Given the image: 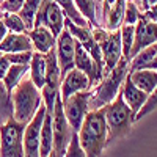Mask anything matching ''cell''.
<instances>
[{"mask_svg": "<svg viewBox=\"0 0 157 157\" xmlns=\"http://www.w3.org/2000/svg\"><path fill=\"white\" fill-rule=\"evenodd\" d=\"M143 17L148 19V21H152V22H157V2L143 13Z\"/></svg>", "mask_w": 157, "mask_h": 157, "instance_id": "e575fe53", "label": "cell"}, {"mask_svg": "<svg viewBox=\"0 0 157 157\" xmlns=\"http://www.w3.org/2000/svg\"><path fill=\"white\" fill-rule=\"evenodd\" d=\"M145 68H146V69H154V71H157V55H155V57L146 64Z\"/></svg>", "mask_w": 157, "mask_h": 157, "instance_id": "74e56055", "label": "cell"}, {"mask_svg": "<svg viewBox=\"0 0 157 157\" xmlns=\"http://www.w3.org/2000/svg\"><path fill=\"white\" fill-rule=\"evenodd\" d=\"M129 77L140 90H143L145 93L151 94L152 90L157 86V71L154 69H135V71H129Z\"/></svg>", "mask_w": 157, "mask_h": 157, "instance_id": "d6986e66", "label": "cell"}, {"mask_svg": "<svg viewBox=\"0 0 157 157\" xmlns=\"http://www.w3.org/2000/svg\"><path fill=\"white\" fill-rule=\"evenodd\" d=\"M10 118H13V102L6 86L0 80V126H3Z\"/></svg>", "mask_w": 157, "mask_h": 157, "instance_id": "484cf974", "label": "cell"}, {"mask_svg": "<svg viewBox=\"0 0 157 157\" xmlns=\"http://www.w3.org/2000/svg\"><path fill=\"white\" fill-rule=\"evenodd\" d=\"M143 17V11L138 8V5L134 0H127L126 2V11H124V24L135 25Z\"/></svg>", "mask_w": 157, "mask_h": 157, "instance_id": "f1b7e54d", "label": "cell"}, {"mask_svg": "<svg viewBox=\"0 0 157 157\" xmlns=\"http://www.w3.org/2000/svg\"><path fill=\"white\" fill-rule=\"evenodd\" d=\"M6 58L10 60L11 64H30L33 50H27V52H16V54H5Z\"/></svg>", "mask_w": 157, "mask_h": 157, "instance_id": "1f68e13d", "label": "cell"}, {"mask_svg": "<svg viewBox=\"0 0 157 157\" xmlns=\"http://www.w3.org/2000/svg\"><path fill=\"white\" fill-rule=\"evenodd\" d=\"M27 72H29V64H11L8 68L5 77L2 78V82L6 86L10 94L13 93V90L19 85V82L22 78L27 75Z\"/></svg>", "mask_w": 157, "mask_h": 157, "instance_id": "603a6c76", "label": "cell"}, {"mask_svg": "<svg viewBox=\"0 0 157 157\" xmlns=\"http://www.w3.org/2000/svg\"><path fill=\"white\" fill-rule=\"evenodd\" d=\"M10 66H11L10 60L6 58L5 54H2V52H0V80H2V78L5 77V74H6V71H8Z\"/></svg>", "mask_w": 157, "mask_h": 157, "instance_id": "836d02e7", "label": "cell"}, {"mask_svg": "<svg viewBox=\"0 0 157 157\" xmlns=\"http://www.w3.org/2000/svg\"><path fill=\"white\" fill-rule=\"evenodd\" d=\"M52 130H54V149L58 157H63L75 130L71 127L66 115H64L63 101L60 94L55 99L54 112H52Z\"/></svg>", "mask_w": 157, "mask_h": 157, "instance_id": "8992f818", "label": "cell"}, {"mask_svg": "<svg viewBox=\"0 0 157 157\" xmlns=\"http://www.w3.org/2000/svg\"><path fill=\"white\" fill-rule=\"evenodd\" d=\"M29 74L32 82L41 90L46 83V54L33 50V55L29 64Z\"/></svg>", "mask_w": 157, "mask_h": 157, "instance_id": "44dd1931", "label": "cell"}, {"mask_svg": "<svg viewBox=\"0 0 157 157\" xmlns=\"http://www.w3.org/2000/svg\"><path fill=\"white\" fill-rule=\"evenodd\" d=\"M54 151V130H52V115L46 112L41 126V138H39V155L49 157Z\"/></svg>", "mask_w": 157, "mask_h": 157, "instance_id": "7402d4cb", "label": "cell"}, {"mask_svg": "<svg viewBox=\"0 0 157 157\" xmlns=\"http://www.w3.org/2000/svg\"><path fill=\"white\" fill-rule=\"evenodd\" d=\"M54 2L61 8V11L64 13V16H66L68 19H71L74 24L80 25V27H91V25L88 24V21L80 14V11L77 10L74 0H54Z\"/></svg>", "mask_w": 157, "mask_h": 157, "instance_id": "cb8c5ba5", "label": "cell"}, {"mask_svg": "<svg viewBox=\"0 0 157 157\" xmlns=\"http://www.w3.org/2000/svg\"><path fill=\"white\" fill-rule=\"evenodd\" d=\"M43 2H44V0H25V2H24V6L21 8L19 14L24 19V22H25V25H27L29 30L33 29L35 16H36V13H38V10H39V6H41Z\"/></svg>", "mask_w": 157, "mask_h": 157, "instance_id": "4316f807", "label": "cell"}, {"mask_svg": "<svg viewBox=\"0 0 157 157\" xmlns=\"http://www.w3.org/2000/svg\"><path fill=\"white\" fill-rule=\"evenodd\" d=\"M120 35H121V44H123V58L130 61V54H132L134 43H135V25L123 24L120 29Z\"/></svg>", "mask_w": 157, "mask_h": 157, "instance_id": "d4e9b609", "label": "cell"}, {"mask_svg": "<svg viewBox=\"0 0 157 157\" xmlns=\"http://www.w3.org/2000/svg\"><path fill=\"white\" fill-rule=\"evenodd\" d=\"M102 58H104V74L112 71L118 63L123 60V44L120 30L109 32L105 39L101 43Z\"/></svg>", "mask_w": 157, "mask_h": 157, "instance_id": "8fae6325", "label": "cell"}, {"mask_svg": "<svg viewBox=\"0 0 157 157\" xmlns=\"http://www.w3.org/2000/svg\"><path fill=\"white\" fill-rule=\"evenodd\" d=\"M157 109V86L152 90V93L148 96V101H146V104L141 107V110L137 113V116H135V121H140L141 118H145L146 115H149L151 112H154Z\"/></svg>", "mask_w": 157, "mask_h": 157, "instance_id": "f546056e", "label": "cell"}, {"mask_svg": "<svg viewBox=\"0 0 157 157\" xmlns=\"http://www.w3.org/2000/svg\"><path fill=\"white\" fill-rule=\"evenodd\" d=\"M27 33L32 39L33 50H36V52L47 54V52L55 49V46H57V36L47 27H44V25H36V27H33Z\"/></svg>", "mask_w": 157, "mask_h": 157, "instance_id": "2e32d148", "label": "cell"}, {"mask_svg": "<svg viewBox=\"0 0 157 157\" xmlns=\"http://www.w3.org/2000/svg\"><path fill=\"white\" fill-rule=\"evenodd\" d=\"M154 43H157V22H152V21L141 17L135 24V43H134L132 54H130V60H132L141 49H145V47H148Z\"/></svg>", "mask_w": 157, "mask_h": 157, "instance_id": "4fadbf2b", "label": "cell"}, {"mask_svg": "<svg viewBox=\"0 0 157 157\" xmlns=\"http://www.w3.org/2000/svg\"><path fill=\"white\" fill-rule=\"evenodd\" d=\"M91 90V83L90 78L85 72H82L80 69L72 68L69 72H66L61 78V85H60V96L61 99H66L75 93L80 91H86Z\"/></svg>", "mask_w": 157, "mask_h": 157, "instance_id": "7c38bea8", "label": "cell"}, {"mask_svg": "<svg viewBox=\"0 0 157 157\" xmlns=\"http://www.w3.org/2000/svg\"><path fill=\"white\" fill-rule=\"evenodd\" d=\"M104 110H105V121H107V130H109L107 145L127 137L135 123V115L126 104L121 91L110 104H107L104 107Z\"/></svg>", "mask_w": 157, "mask_h": 157, "instance_id": "277c9868", "label": "cell"}, {"mask_svg": "<svg viewBox=\"0 0 157 157\" xmlns=\"http://www.w3.org/2000/svg\"><path fill=\"white\" fill-rule=\"evenodd\" d=\"M64 13L61 11V8L54 2V0H44L39 6L36 16H35V25H44L47 27L52 33H54L57 38L58 35L64 30Z\"/></svg>", "mask_w": 157, "mask_h": 157, "instance_id": "ba28073f", "label": "cell"}, {"mask_svg": "<svg viewBox=\"0 0 157 157\" xmlns=\"http://www.w3.org/2000/svg\"><path fill=\"white\" fill-rule=\"evenodd\" d=\"M78 141L86 157H101L107 146L109 130L105 121V110H90L78 129Z\"/></svg>", "mask_w": 157, "mask_h": 157, "instance_id": "6da1fadb", "label": "cell"}, {"mask_svg": "<svg viewBox=\"0 0 157 157\" xmlns=\"http://www.w3.org/2000/svg\"><path fill=\"white\" fill-rule=\"evenodd\" d=\"M74 66L88 75L90 83H91V88L96 86V85L99 83V80L102 78V71L98 68V64L94 63V60L91 58V55L86 52V49H85L80 43H78V41H77V44H75Z\"/></svg>", "mask_w": 157, "mask_h": 157, "instance_id": "5bb4252c", "label": "cell"}, {"mask_svg": "<svg viewBox=\"0 0 157 157\" xmlns=\"http://www.w3.org/2000/svg\"><path fill=\"white\" fill-rule=\"evenodd\" d=\"M90 96H91V90H86V91L75 93L66 99H61L64 115H66L71 127L75 132H78L86 113L90 112Z\"/></svg>", "mask_w": 157, "mask_h": 157, "instance_id": "52a82bcc", "label": "cell"}, {"mask_svg": "<svg viewBox=\"0 0 157 157\" xmlns=\"http://www.w3.org/2000/svg\"><path fill=\"white\" fill-rule=\"evenodd\" d=\"M74 3L91 27L102 25V0H74Z\"/></svg>", "mask_w": 157, "mask_h": 157, "instance_id": "ac0fdd59", "label": "cell"}, {"mask_svg": "<svg viewBox=\"0 0 157 157\" xmlns=\"http://www.w3.org/2000/svg\"><path fill=\"white\" fill-rule=\"evenodd\" d=\"M0 17L3 19L8 32H14V33H25V32H29L27 25H25V22L21 17L19 13L5 11V13H0Z\"/></svg>", "mask_w": 157, "mask_h": 157, "instance_id": "83f0119b", "label": "cell"}, {"mask_svg": "<svg viewBox=\"0 0 157 157\" xmlns=\"http://www.w3.org/2000/svg\"><path fill=\"white\" fill-rule=\"evenodd\" d=\"M134 2L138 5V8H140L143 13H145L148 8H151V6L157 2V0H134Z\"/></svg>", "mask_w": 157, "mask_h": 157, "instance_id": "d590c367", "label": "cell"}, {"mask_svg": "<svg viewBox=\"0 0 157 157\" xmlns=\"http://www.w3.org/2000/svg\"><path fill=\"white\" fill-rule=\"evenodd\" d=\"M33 50L32 39L29 33H14L8 32V35L0 41V52L2 54H16V52H27Z\"/></svg>", "mask_w": 157, "mask_h": 157, "instance_id": "e0dca14e", "label": "cell"}, {"mask_svg": "<svg viewBox=\"0 0 157 157\" xmlns=\"http://www.w3.org/2000/svg\"><path fill=\"white\" fill-rule=\"evenodd\" d=\"M75 38L64 29L58 38H57V46H55V52H57V58H58V64L61 69V75H64L66 72H69L74 66V58H75ZM63 78V77H61Z\"/></svg>", "mask_w": 157, "mask_h": 157, "instance_id": "30bf717a", "label": "cell"}, {"mask_svg": "<svg viewBox=\"0 0 157 157\" xmlns=\"http://www.w3.org/2000/svg\"><path fill=\"white\" fill-rule=\"evenodd\" d=\"M129 71H130V61L123 58L112 71L104 74L99 83L91 88L90 110H98L110 104L121 91L124 78L127 77Z\"/></svg>", "mask_w": 157, "mask_h": 157, "instance_id": "7a4b0ae2", "label": "cell"}, {"mask_svg": "<svg viewBox=\"0 0 157 157\" xmlns=\"http://www.w3.org/2000/svg\"><path fill=\"white\" fill-rule=\"evenodd\" d=\"M24 123L14 118L0 126V157H24Z\"/></svg>", "mask_w": 157, "mask_h": 157, "instance_id": "5b68a950", "label": "cell"}, {"mask_svg": "<svg viewBox=\"0 0 157 157\" xmlns=\"http://www.w3.org/2000/svg\"><path fill=\"white\" fill-rule=\"evenodd\" d=\"M13 118L19 123L29 124L39 107L43 105V94L30 77H24L11 93Z\"/></svg>", "mask_w": 157, "mask_h": 157, "instance_id": "3957f363", "label": "cell"}, {"mask_svg": "<svg viewBox=\"0 0 157 157\" xmlns=\"http://www.w3.org/2000/svg\"><path fill=\"white\" fill-rule=\"evenodd\" d=\"M8 35V29H6V25H5V22H3V19L0 17V41L5 38Z\"/></svg>", "mask_w": 157, "mask_h": 157, "instance_id": "8d00e7d4", "label": "cell"}, {"mask_svg": "<svg viewBox=\"0 0 157 157\" xmlns=\"http://www.w3.org/2000/svg\"><path fill=\"white\" fill-rule=\"evenodd\" d=\"M126 2L127 0H118L115 5L109 8L105 13V17L102 21V27L107 29L109 32L120 30L121 25L124 24V11H126Z\"/></svg>", "mask_w": 157, "mask_h": 157, "instance_id": "ffe728a7", "label": "cell"}, {"mask_svg": "<svg viewBox=\"0 0 157 157\" xmlns=\"http://www.w3.org/2000/svg\"><path fill=\"white\" fill-rule=\"evenodd\" d=\"M46 116V105L39 107L33 120L25 126L24 130V157H41L39 155V138H41V126Z\"/></svg>", "mask_w": 157, "mask_h": 157, "instance_id": "9c48e42d", "label": "cell"}, {"mask_svg": "<svg viewBox=\"0 0 157 157\" xmlns=\"http://www.w3.org/2000/svg\"><path fill=\"white\" fill-rule=\"evenodd\" d=\"M25 0H0V13H19Z\"/></svg>", "mask_w": 157, "mask_h": 157, "instance_id": "d6a6232c", "label": "cell"}, {"mask_svg": "<svg viewBox=\"0 0 157 157\" xmlns=\"http://www.w3.org/2000/svg\"><path fill=\"white\" fill-rule=\"evenodd\" d=\"M121 93H123V98L126 101V104L130 107V110L134 112V115L137 116V113L141 110V107L146 104L148 101V93H145L143 90H140L127 74V77L124 78V83H123V88H121Z\"/></svg>", "mask_w": 157, "mask_h": 157, "instance_id": "9a60e30c", "label": "cell"}, {"mask_svg": "<svg viewBox=\"0 0 157 157\" xmlns=\"http://www.w3.org/2000/svg\"><path fill=\"white\" fill-rule=\"evenodd\" d=\"M63 157H86L85 155V151L80 146V141H78V134L77 132L72 135L69 145L66 148V152H64Z\"/></svg>", "mask_w": 157, "mask_h": 157, "instance_id": "4dcf8cb0", "label": "cell"}]
</instances>
